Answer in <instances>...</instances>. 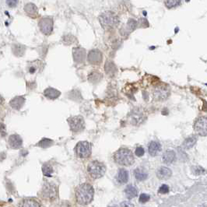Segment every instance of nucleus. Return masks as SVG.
Returning <instances> with one entry per match:
<instances>
[{
	"label": "nucleus",
	"instance_id": "bb28decb",
	"mask_svg": "<svg viewBox=\"0 0 207 207\" xmlns=\"http://www.w3.org/2000/svg\"><path fill=\"white\" fill-rule=\"evenodd\" d=\"M25 49H26V48H24V46L21 45H15L12 47L13 54L15 55H17V56H22V55L24 54Z\"/></svg>",
	"mask_w": 207,
	"mask_h": 207
},
{
	"label": "nucleus",
	"instance_id": "ddd939ff",
	"mask_svg": "<svg viewBox=\"0 0 207 207\" xmlns=\"http://www.w3.org/2000/svg\"><path fill=\"white\" fill-rule=\"evenodd\" d=\"M74 61L77 63L84 62L86 58V53L85 49L82 48H75L72 50Z\"/></svg>",
	"mask_w": 207,
	"mask_h": 207
},
{
	"label": "nucleus",
	"instance_id": "6e6552de",
	"mask_svg": "<svg viewBox=\"0 0 207 207\" xmlns=\"http://www.w3.org/2000/svg\"><path fill=\"white\" fill-rule=\"evenodd\" d=\"M153 94L156 101H165L166 99L168 98L170 95V87L164 83L157 85L154 88Z\"/></svg>",
	"mask_w": 207,
	"mask_h": 207
},
{
	"label": "nucleus",
	"instance_id": "aec40b11",
	"mask_svg": "<svg viewBox=\"0 0 207 207\" xmlns=\"http://www.w3.org/2000/svg\"><path fill=\"white\" fill-rule=\"evenodd\" d=\"M60 95H61V92L58 91V90L55 89V88L48 87L44 91V96L48 99H51V100L57 99Z\"/></svg>",
	"mask_w": 207,
	"mask_h": 207
},
{
	"label": "nucleus",
	"instance_id": "f8f14e48",
	"mask_svg": "<svg viewBox=\"0 0 207 207\" xmlns=\"http://www.w3.org/2000/svg\"><path fill=\"white\" fill-rule=\"evenodd\" d=\"M87 60L92 65H100L102 62V54L99 50L93 49L87 55Z\"/></svg>",
	"mask_w": 207,
	"mask_h": 207
},
{
	"label": "nucleus",
	"instance_id": "1a4fd4ad",
	"mask_svg": "<svg viewBox=\"0 0 207 207\" xmlns=\"http://www.w3.org/2000/svg\"><path fill=\"white\" fill-rule=\"evenodd\" d=\"M194 130L201 136H207V117L201 116L199 117L194 123Z\"/></svg>",
	"mask_w": 207,
	"mask_h": 207
},
{
	"label": "nucleus",
	"instance_id": "2f4dec72",
	"mask_svg": "<svg viewBox=\"0 0 207 207\" xmlns=\"http://www.w3.org/2000/svg\"><path fill=\"white\" fill-rule=\"evenodd\" d=\"M38 64H40V65H37V66H35V65H36V61L35 62H31V64L30 65L29 67H28V71H29L30 73L33 74V73H34V72H37V70H38L39 66H40L41 65H42V63H41V62H39Z\"/></svg>",
	"mask_w": 207,
	"mask_h": 207
},
{
	"label": "nucleus",
	"instance_id": "f257e3e1",
	"mask_svg": "<svg viewBox=\"0 0 207 207\" xmlns=\"http://www.w3.org/2000/svg\"><path fill=\"white\" fill-rule=\"evenodd\" d=\"M76 200L80 205H88L93 201L94 196V189L91 185L83 183L76 187L75 191Z\"/></svg>",
	"mask_w": 207,
	"mask_h": 207
},
{
	"label": "nucleus",
	"instance_id": "f704fd0d",
	"mask_svg": "<svg viewBox=\"0 0 207 207\" xmlns=\"http://www.w3.org/2000/svg\"><path fill=\"white\" fill-rule=\"evenodd\" d=\"M144 154H145L144 149H143V147H141V146H139V147H137L136 149L135 154L137 156H139V157H141V156H143V155H144Z\"/></svg>",
	"mask_w": 207,
	"mask_h": 207
},
{
	"label": "nucleus",
	"instance_id": "39448f33",
	"mask_svg": "<svg viewBox=\"0 0 207 207\" xmlns=\"http://www.w3.org/2000/svg\"><path fill=\"white\" fill-rule=\"evenodd\" d=\"M87 171L91 178L94 179H98L105 175L106 167L103 163L100 161H91L87 167Z\"/></svg>",
	"mask_w": 207,
	"mask_h": 207
},
{
	"label": "nucleus",
	"instance_id": "412c9836",
	"mask_svg": "<svg viewBox=\"0 0 207 207\" xmlns=\"http://www.w3.org/2000/svg\"><path fill=\"white\" fill-rule=\"evenodd\" d=\"M25 103V98L23 97H20V96H17V97H14L13 99L10 101L9 104L12 108L16 109V110H19L21 108Z\"/></svg>",
	"mask_w": 207,
	"mask_h": 207
},
{
	"label": "nucleus",
	"instance_id": "dca6fc26",
	"mask_svg": "<svg viewBox=\"0 0 207 207\" xmlns=\"http://www.w3.org/2000/svg\"><path fill=\"white\" fill-rule=\"evenodd\" d=\"M176 160V154L172 150H167L164 153L162 156V160L164 164H170Z\"/></svg>",
	"mask_w": 207,
	"mask_h": 207
},
{
	"label": "nucleus",
	"instance_id": "72a5a7b5",
	"mask_svg": "<svg viewBox=\"0 0 207 207\" xmlns=\"http://www.w3.org/2000/svg\"><path fill=\"white\" fill-rule=\"evenodd\" d=\"M193 173L196 175H203V174L205 173V170L203 167H200V166H197V167H193Z\"/></svg>",
	"mask_w": 207,
	"mask_h": 207
},
{
	"label": "nucleus",
	"instance_id": "5701e85b",
	"mask_svg": "<svg viewBox=\"0 0 207 207\" xmlns=\"http://www.w3.org/2000/svg\"><path fill=\"white\" fill-rule=\"evenodd\" d=\"M20 206L23 207H37L42 206V204L39 203V202L34 198H26L22 200L21 203L20 204Z\"/></svg>",
	"mask_w": 207,
	"mask_h": 207
},
{
	"label": "nucleus",
	"instance_id": "a878e982",
	"mask_svg": "<svg viewBox=\"0 0 207 207\" xmlns=\"http://www.w3.org/2000/svg\"><path fill=\"white\" fill-rule=\"evenodd\" d=\"M102 74L101 72H97V71H93L91 74L88 76V80L90 82H91L92 83H97L98 82H100L101 80Z\"/></svg>",
	"mask_w": 207,
	"mask_h": 207
},
{
	"label": "nucleus",
	"instance_id": "7c9ffc66",
	"mask_svg": "<svg viewBox=\"0 0 207 207\" xmlns=\"http://www.w3.org/2000/svg\"><path fill=\"white\" fill-rule=\"evenodd\" d=\"M105 71H107V72L108 74L110 73V72H111V75H113L112 72L116 71V68H115V64H114L113 62H107L105 65Z\"/></svg>",
	"mask_w": 207,
	"mask_h": 207
},
{
	"label": "nucleus",
	"instance_id": "4468645a",
	"mask_svg": "<svg viewBox=\"0 0 207 207\" xmlns=\"http://www.w3.org/2000/svg\"><path fill=\"white\" fill-rule=\"evenodd\" d=\"M8 143H9V147L13 150H17L20 149L22 146L23 140H22L21 137H20V136L17 135V134H13V135H11L9 137Z\"/></svg>",
	"mask_w": 207,
	"mask_h": 207
},
{
	"label": "nucleus",
	"instance_id": "2eb2a0df",
	"mask_svg": "<svg viewBox=\"0 0 207 207\" xmlns=\"http://www.w3.org/2000/svg\"><path fill=\"white\" fill-rule=\"evenodd\" d=\"M172 175V171L170 168L166 167H161L156 171V176L160 180H167Z\"/></svg>",
	"mask_w": 207,
	"mask_h": 207
},
{
	"label": "nucleus",
	"instance_id": "4be33fe9",
	"mask_svg": "<svg viewBox=\"0 0 207 207\" xmlns=\"http://www.w3.org/2000/svg\"><path fill=\"white\" fill-rule=\"evenodd\" d=\"M134 176L138 181H145L148 178V173L145 169L142 167H137L134 170Z\"/></svg>",
	"mask_w": 207,
	"mask_h": 207
},
{
	"label": "nucleus",
	"instance_id": "cd10ccee",
	"mask_svg": "<svg viewBox=\"0 0 207 207\" xmlns=\"http://www.w3.org/2000/svg\"><path fill=\"white\" fill-rule=\"evenodd\" d=\"M54 142L52 140L48 138H43L38 143H37V146L42 148H48L53 145Z\"/></svg>",
	"mask_w": 207,
	"mask_h": 207
},
{
	"label": "nucleus",
	"instance_id": "9b49d317",
	"mask_svg": "<svg viewBox=\"0 0 207 207\" xmlns=\"http://www.w3.org/2000/svg\"><path fill=\"white\" fill-rule=\"evenodd\" d=\"M41 31L45 35H49L53 31V20L49 17L41 19L38 23Z\"/></svg>",
	"mask_w": 207,
	"mask_h": 207
},
{
	"label": "nucleus",
	"instance_id": "423d86ee",
	"mask_svg": "<svg viewBox=\"0 0 207 207\" xmlns=\"http://www.w3.org/2000/svg\"><path fill=\"white\" fill-rule=\"evenodd\" d=\"M75 153L79 158H88L92 153V146L91 143L87 141L79 142L75 147Z\"/></svg>",
	"mask_w": 207,
	"mask_h": 207
},
{
	"label": "nucleus",
	"instance_id": "b1692460",
	"mask_svg": "<svg viewBox=\"0 0 207 207\" xmlns=\"http://www.w3.org/2000/svg\"><path fill=\"white\" fill-rule=\"evenodd\" d=\"M196 142H197V137L195 136H190L189 137V138L186 139V140L183 142L181 146H182L184 149L189 150L195 146Z\"/></svg>",
	"mask_w": 207,
	"mask_h": 207
},
{
	"label": "nucleus",
	"instance_id": "e433bc0d",
	"mask_svg": "<svg viewBox=\"0 0 207 207\" xmlns=\"http://www.w3.org/2000/svg\"><path fill=\"white\" fill-rule=\"evenodd\" d=\"M18 1L19 0H6V4L11 8L16 7L17 5L18 4Z\"/></svg>",
	"mask_w": 207,
	"mask_h": 207
},
{
	"label": "nucleus",
	"instance_id": "20e7f679",
	"mask_svg": "<svg viewBox=\"0 0 207 207\" xmlns=\"http://www.w3.org/2000/svg\"><path fill=\"white\" fill-rule=\"evenodd\" d=\"M99 21L104 30H111L116 27L119 23L118 17L114 12L107 11L99 17Z\"/></svg>",
	"mask_w": 207,
	"mask_h": 207
},
{
	"label": "nucleus",
	"instance_id": "f3484780",
	"mask_svg": "<svg viewBox=\"0 0 207 207\" xmlns=\"http://www.w3.org/2000/svg\"><path fill=\"white\" fill-rule=\"evenodd\" d=\"M115 178H116V181L118 184L124 185L128 182V180H129V173H128V171L126 169L121 168L118 170Z\"/></svg>",
	"mask_w": 207,
	"mask_h": 207
},
{
	"label": "nucleus",
	"instance_id": "a211bd4d",
	"mask_svg": "<svg viewBox=\"0 0 207 207\" xmlns=\"http://www.w3.org/2000/svg\"><path fill=\"white\" fill-rule=\"evenodd\" d=\"M24 11L27 15L31 18H35L38 15V9L34 3H27L24 6Z\"/></svg>",
	"mask_w": 207,
	"mask_h": 207
},
{
	"label": "nucleus",
	"instance_id": "7ed1b4c3",
	"mask_svg": "<svg viewBox=\"0 0 207 207\" xmlns=\"http://www.w3.org/2000/svg\"><path fill=\"white\" fill-rule=\"evenodd\" d=\"M42 200L52 203L58 198V188L55 185L50 182H45L39 192Z\"/></svg>",
	"mask_w": 207,
	"mask_h": 207
},
{
	"label": "nucleus",
	"instance_id": "c9c22d12",
	"mask_svg": "<svg viewBox=\"0 0 207 207\" xmlns=\"http://www.w3.org/2000/svg\"><path fill=\"white\" fill-rule=\"evenodd\" d=\"M159 193L160 194H167L169 192V187L167 185H163L160 187L159 189Z\"/></svg>",
	"mask_w": 207,
	"mask_h": 207
},
{
	"label": "nucleus",
	"instance_id": "0eeeda50",
	"mask_svg": "<svg viewBox=\"0 0 207 207\" xmlns=\"http://www.w3.org/2000/svg\"><path fill=\"white\" fill-rule=\"evenodd\" d=\"M69 129L73 133H78L82 132L85 129V121L80 115L72 116L67 119Z\"/></svg>",
	"mask_w": 207,
	"mask_h": 207
},
{
	"label": "nucleus",
	"instance_id": "c85d7f7f",
	"mask_svg": "<svg viewBox=\"0 0 207 207\" xmlns=\"http://www.w3.org/2000/svg\"><path fill=\"white\" fill-rule=\"evenodd\" d=\"M181 0H164V4L167 8H174L179 6Z\"/></svg>",
	"mask_w": 207,
	"mask_h": 207
},
{
	"label": "nucleus",
	"instance_id": "c756f323",
	"mask_svg": "<svg viewBox=\"0 0 207 207\" xmlns=\"http://www.w3.org/2000/svg\"><path fill=\"white\" fill-rule=\"evenodd\" d=\"M42 171L43 174L47 177H52V174L53 173V168L51 165L45 164L42 167Z\"/></svg>",
	"mask_w": 207,
	"mask_h": 207
},
{
	"label": "nucleus",
	"instance_id": "473e14b6",
	"mask_svg": "<svg viewBox=\"0 0 207 207\" xmlns=\"http://www.w3.org/2000/svg\"><path fill=\"white\" fill-rule=\"evenodd\" d=\"M150 199V196L148 194L143 193L140 195V199H139V201H140V203H146L149 201Z\"/></svg>",
	"mask_w": 207,
	"mask_h": 207
},
{
	"label": "nucleus",
	"instance_id": "393cba45",
	"mask_svg": "<svg viewBox=\"0 0 207 207\" xmlns=\"http://www.w3.org/2000/svg\"><path fill=\"white\" fill-rule=\"evenodd\" d=\"M125 193L129 199H133L138 195V190L135 186L129 185L125 189Z\"/></svg>",
	"mask_w": 207,
	"mask_h": 207
},
{
	"label": "nucleus",
	"instance_id": "9d476101",
	"mask_svg": "<svg viewBox=\"0 0 207 207\" xmlns=\"http://www.w3.org/2000/svg\"><path fill=\"white\" fill-rule=\"evenodd\" d=\"M130 117V122L133 126H140L142 123L144 122L145 120L146 119V115H145L144 111L140 108H136L131 112L129 115Z\"/></svg>",
	"mask_w": 207,
	"mask_h": 207
},
{
	"label": "nucleus",
	"instance_id": "f03ea898",
	"mask_svg": "<svg viewBox=\"0 0 207 207\" xmlns=\"http://www.w3.org/2000/svg\"><path fill=\"white\" fill-rule=\"evenodd\" d=\"M114 160L119 165L130 166L135 162V158L130 150L127 148H120L114 154Z\"/></svg>",
	"mask_w": 207,
	"mask_h": 207
},
{
	"label": "nucleus",
	"instance_id": "6ab92c4d",
	"mask_svg": "<svg viewBox=\"0 0 207 207\" xmlns=\"http://www.w3.org/2000/svg\"><path fill=\"white\" fill-rule=\"evenodd\" d=\"M148 151L149 154L152 156H155L160 154L161 151V145L160 143L156 141H152L150 143L148 146Z\"/></svg>",
	"mask_w": 207,
	"mask_h": 207
}]
</instances>
